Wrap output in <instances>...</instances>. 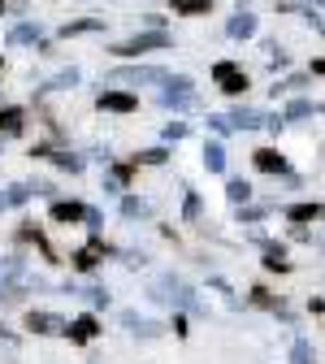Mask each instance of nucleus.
Segmentation results:
<instances>
[{"mask_svg": "<svg viewBox=\"0 0 325 364\" xmlns=\"http://www.w3.org/2000/svg\"><path fill=\"white\" fill-rule=\"evenodd\" d=\"M152 299H161V304H178V308H187V312H204V304L196 299V291L182 282V278H174V273H165V278L148 291Z\"/></svg>", "mask_w": 325, "mask_h": 364, "instance_id": "f257e3e1", "label": "nucleus"}, {"mask_svg": "<svg viewBox=\"0 0 325 364\" xmlns=\"http://www.w3.org/2000/svg\"><path fill=\"white\" fill-rule=\"evenodd\" d=\"M161 105H165V109H174V113H182V109H196V82H191L187 74L165 78V87H161Z\"/></svg>", "mask_w": 325, "mask_h": 364, "instance_id": "f03ea898", "label": "nucleus"}, {"mask_svg": "<svg viewBox=\"0 0 325 364\" xmlns=\"http://www.w3.org/2000/svg\"><path fill=\"white\" fill-rule=\"evenodd\" d=\"M169 74L161 65H122L109 74V82H126V87H148V82H165Z\"/></svg>", "mask_w": 325, "mask_h": 364, "instance_id": "7ed1b4c3", "label": "nucleus"}, {"mask_svg": "<svg viewBox=\"0 0 325 364\" xmlns=\"http://www.w3.org/2000/svg\"><path fill=\"white\" fill-rule=\"evenodd\" d=\"M169 31H144V35H134V39H126V43H117L113 53H122V57H139V53H152V48H169Z\"/></svg>", "mask_w": 325, "mask_h": 364, "instance_id": "20e7f679", "label": "nucleus"}, {"mask_svg": "<svg viewBox=\"0 0 325 364\" xmlns=\"http://www.w3.org/2000/svg\"><path fill=\"white\" fill-rule=\"evenodd\" d=\"M213 82L221 91H230V96H239V91H247V74L235 65V61H217L213 65Z\"/></svg>", "mask_w": 325, "mask_h": 364, "instance_id": "39448f33", "label": "nucleus"}, {"mask_svg": "<svg viewBox=\"0 0 325 364\" xmlns=\"http://www.w3.org/2000/svg\"><path fill=\"white\" fill-rule=\"evenodd\" d=\"M26 330L48 338V334H65V321H61L57 312H35V308H31V312H26Z\"/></svg>", "mask_w": 325, "mask_h": 364, "instance_id": "423d86ee", "label": "nucleus"}, {"mask_svg": "<svg viewBox=\"0 0 325 364\" xmlns=\"http://www.w3.org/2000/svg\"><path fill=\"white\" fill-rule=\"evenodd\" d=\"M96 334H100V321H96L91 312H82L78 321H70V326H65V338H70V343H78V347H82V343H91Z\"/></svg>", "mask_w": 325, "mask_h": 364, "instance_id": "0eeeda50", "label": "nucleus"}, {"mask_svg": "<svg viewBox=\"0 0 325 364\" xmlns=\"http://www.w3.org/2000/svg\"><path fill=\"white\" fill-rule=\"evenodd\" d=\"M96 105H100L105 113H134V109H139V100L130 96V91H100Z\"/></svg>", "mask_w": 325, "mask_h": 364, "instance_id": "6e6552de", "label": "nucleus"}, {"mask_svg": "<svg viewBox=\"0 0 325 364\" xmlns=\"http://www.w3.org/2000/svg\"><path fill=\"white\" fill-rule=\"evenodd\" d=\"M100 256H105V243H100V239H91L82 252H74V269H78V273H91V269L100 264Z\"/></svg>", "mask_w": 325, "mask_h": 364, "instance_id": "1a4fd4ad", "label": "nucleus"}, {"mask_svg": "<svg viewBox=\"0 0 325 364\" xmlns=\"http://www.w3.org/2000/svg\"><path fill=\"white\" fill-rule=\"evenodd\" d=\"M230 126H235V130H256V126H269V117L260 113V109H235V113H230Z\"/></svg>", "mask_w": 325, "mask_h": 364, "instance_id": "9d476101", "label": "nucleus"}, {"mask_svg": "<svg viewBox=\"0 0 325 364\" xmlns=\"http://www.w3.org/2000/svg\"><path fill=\"white\" fill-rule=\"evenodd\" d=\"M22 126H26V113H22L18 105L0 109V134H5V139H14V134H22Z\"/></svg>", "mask_w": 325, "mask_h": 364, "instance_id": "9b49d317", "label": "nucleus"}, {"mask_svg": "<svg viewBox=\"0 0 325 364\" xmlns=\"http://www.w3.org/2000/svg\"><path fill=\"white\" fill-rule=\"evenodd\" d=\"M122 326L134 330V334H144V338H156V334H161V326L148 321V316H139V312H122Z\"/></svg>", "mask_w": 325, "mask_h": 364, "instance_id": "f8f14e48", "label": "nucleus"}, {"mask_svg": "<svg viewBox=\"0 0 325 364\" xmlns=\"http://www.w3.org/2000/svg\"><path fill=\"white\" fill-rule=\"evenodd\" d=\"M225 31H230V39H252V35H256V18L239 9L235 18H230V26H225Z\"/></svg>", "mask_w": 325, "mask_h": 364, "instance_id": "ddd939ff", "label": "nucleus"}, {"mask_svg": "<svg viewBox=\"0 0 325 364\" xmlns=\"http://www.w3.org/2000/svg\"><path fill=\"white\" fill-rule=\"evenodd\" d=\"M82 217H87V208L74 204V200H57V204H53V221H70V225H74V221H82Z\"/></svg>", "mask_w": 325, "mask_h": 364, "instance_id": "4468645a", "label": "nucleus"}, {"mask_svg": "<svg viewBox=\"0 0 325 364\" xmlns=\"http://www.w3.org/2000/svg\"><path fill=\"white\" fill-rule=\"evenodd\" d=\"M256 169H265V173H282V169H287V161H282V152L260 148V152H256Z\"/></svg>", "mask_w": 325, "mask_h": 364, "instance_id": "2eb2a0df", "label": "nucleus"}, {"mask_svg": "<svg viewBox=\"0 0 325 364\" xmlns=\"http://www.w3.org/2000/svg\"><path fill=\"white\" fill-rule=\"evenodd\" d=\"M39 22H18L14 31H9V43H39Z\"/></svg>", "mask_w": 325, "mask_h": 364, "instance_id": "dca6fc26", "label": "nucleus"}, {"mask_svg": "<svg viewBox=\"0 0 325 364\" xmlns=\"http://www.w3.org/2000/svg\"><path fill=\"white\" fill-rule=\"evenodd\" d=\"M204 169L208 173H225V148L221 144H204Z\"/></svg>", "mask_w": 325, "mask_h": 364, "instance_id": "f3484780", "label": "nucleus"}, {"mask_svg": "<svg viewBox=\"0 0 325 364\" xmlns=\"http://www.w3.org/2000/svg\"><path fill=\"white\" fill-rule=\"evenodd\" d=\"M225 196H230V200H235V204L243 208V204L252 200V187H247V182H243V178H230V182H225Z\"/></svg>", "mask_w": 325, "mask_h": 364, "instance_id": "a211bd4d", "label": "nucleus"}, {"mask_svg": "<svg viewBox=\"0 0 325 364\" xmlns=\"http://www.w3.org/2000/svg\"><path fill=\"white\" fill-rule=\"evenodd\" d=\"M57 169H65V173H82V156H74V152H53L48 156Z\"/></svg>", "mask_w": 325, "mask_h": 364, "instance_id": "6ab92c4d", "label": "nucleus"}, {"mask_svg": "<svg viewBox=\"0 0 325 364\" xmlns=\"http://www.w3.org/2000/svg\"><path fill=\"white\" fill-rule=\"evenodd\" d=\"M87 31H105V22H100V18H87V22H65V26H61L65 39H70V35H87Z\"/></svg>", "mask_w": 325, "mask_h": 364, "instance_id": "aec40b11", "label": "nucleus"}, {"mask_svg": "<svg viewBox=\"0 0 325 364\" xmlns=\"http://www.w3.org/2000/svg\"><path fill=\"white\" fill-rule=\"evenodd\" d=\"M208 5H213V0H174V9H178V14H187V18L208 14Z\"/></svg>", "mask_w": 325, "mask_h": 364, "instance_id": "412c9836", "label": "nucleus"}, {"mask_svg": "<svg viewBox=\"0 0 325 364\" xmlns=\"http://www.w3.org/2000/svg\"><path fill=\"white\" fill-rule=\"evenodd\" d=\"M265 269H277V273H287V269H291L287 252H282V247H269V252H265Z\"/></svg>", "mask_w": 325, "mask_h": 364, "instance_id": "4be33fe9", "label": "nucleus"}, {"mask_svg": "<svg viewBox=\"0 0 325 364\" xmlns=\"http://www.w3.org/2000/svg\"><path fill=\"white\" fill-rule=\"evenodd\" d=\"M122 213L134 221V217H148L152 208H148V200H134V196H126V200H122Z\"/></svg>", "mask_w": 325, "mask_h": 364, "instance_id": "5701e85b", "label": "nucleus"}, {"mask_svg": "<svg viewBox=\"0 0 325 364\" xmlns=\"http://www.w3.org/2000/svg\"><path fill=\"white\" fill-rule=\"evenodd\" d=\"M165 156H169L165 148H148V152H139V156H134V165H161Z\"/></svg>", "mask_w": 325, "mask_h": 364, "instance_id": "b1692460", "label": "nucleus"}, {"mask_svg": "<svg viewBox=\"0 0 325 364\" xmlns=\"http://www.w3.org/2000/svg\"><path fill=\"white\" fill-rule=\"evenodd\" d=\"M26 200H31V187L14 182V187H9V196H5V204H14V208H18V204H26Z\"/></svg>", "mask_w": 325, "mask_h": 364, "instance_id": "393cba45", "label": "nucleus"}, {"mask_svg": "<svg viewBox=\"0 0 325 364\" xmlns=\"http://www.w3.org/2000/svg\"><path fill=\"white\" fill-rule=\"evenodd\" d=\"M287 217H291V221H312V217H316V204H295Z\"/></svg>", "mask_w": 325, "mask_h": 364, "instance_id": "a878e982", "label": "nucleus"}, {"mask_svg": "<svg viewBox=\"0 0 325 364\" xmlns=\"http://www.w3.org/2000/svg\"><path fill=\"white\" fill-rule=\"evenodd\" d=\"M200 208H204V204H200V196L191 191V196H187V204H182V217H187V221H196V217H200Z\"/></svg>", "mask_w": 325, "mask_h": 364, "instance_id": "bb28decb", "label": "nucleus"}, {"mask_svg": "<svg viewBox=\"0 0 325 364\" xmlns=\"http://www.w3.org/2000/svg\"><path fill=\"white\" fill-rule=\"evenodd\" d=\"M291 364H312V347H308V343H295V351H291Z\"/></svg>", "mask_w": 325, "mask_h": 364, "instance_id": "cd10ccee", "label": "nucleus"}, {"mask_svg": "<svg viewBox=\"0 0 325 364\" xmlns=\"http://www.w3.org/2000/svg\"><path fill=\"white\" fill-rule=\"evenodd\" d=\"M87 299H91V308H109V291H105V287H91Z\"/></svg>", "mask_w": 325, "mask_h": 364, "instance_id": "c85d7f7f", "label": "nucleus"}, {"mask_svg": "<svg viewBox=\"0 0 325 364\" xmlns=\"http://www.w3.org/2000/svg\"><path fill=\"white\" fill-rule=\"evenodd\" d=\"M182 134H187V122H169V126H165V139H169V144H178Z\"/></svg>", "mask_w": 325, "mask_h": 364, "instance_id": "c756f323", "label": "nucleus"}, {"mask_svg": "<svg viewBox=\"0 0 325 364\" xmlns=\"http://www.w3.org/2000/svg\"><path fill=\"white\" fill-rule=\"evenodd\" d=\"M74 82H78V70H65V74H57L48 87H74Z\"/></svg>", "mask_w": 325, "mask_h": 364, "instance_id": "7c9ffc66", "label": "nucleus"}, {"mask_svg": "<svg viewBox=\"0 0 325 364\" xmlns=\"http://www.w3.org/2000/svg\"><path fill=\"white\" fill-rule=\"evenodd\" d=\"M308 113H312V105H308V100H295V105L287 109V117H291V122H295V117H308Z\"/></svg>", "mask_w": 325, "mask_h": 364, "instance_id": "2f4dec72", "label": "nucleus"}, {"mask_svg": "<svg viewBox=\"0 0 325 364\" xmlns=\"http://www.w3.org/2000/svg\"><path fill=\"white\" fill-rule=\"evenodd\" d=\"M208 126H213V134H230V130H235L230 117H208Z\"/></svg>", "mask_w": 325, "mask_h": 364, "instance_id": "473e14b6", "label": "nucleus"}, {"mask_svg": "<svg viewBox=\"0 0 325 364\" xmlns=\"http://www.w3.org/2000/svg\"><path fill=\"white\" fill-rule=\"evenodd\" d=\"M144 26H148V31H165V18H161V14H148Z\"/></svg>", "mask_w": 325, "mask_h": 364, "instance_id": "72a5a7b5", "label": "nucleus"}, {"mask_svg": "<svg viewBox=\"0 0 325 364\" xmlns=\"http://www.w3.org/2000/svg\"><path fill=\"white\" fill-rule=\"evenodd\" d=\"M265 217V208H239V221H260Z\"/></svg>", "mask_w": 325, "mask_h": 364, "instance_id": "f704fd0d", "label": "nucleus"}, {"mask_svg": "<svg viewBox=\"0 0 325 364\" xmlns=\"http://www.w3.org/2000/svg\"><path fill=\"white\" fill-rule=\"evenodd\" d=\"M269 70L277 74V70H287V53H277V57H269Z\"/></svg>", "mask_w": 325, "mask_h": 364, "instance_id": "c9c22d12", "label": "nucleus"}, {"mask_svg": "<svg viewBox=\"0 0 325 364\" xmlns=\"http://www.w3.org/2000/svg\"><path fill=\"white\" fill-rule=\"evenodd\" d=\"M0 338H5V343H14V334H9V330H5V326H0Z\"/></svg>", "mask_w": 325, "mask_h": 364, "instance_id": "e433bc0d", "label": "nucleus"}, {"mask_svg": "<svg viewBox=\"0 0 325 364\" xmlns=\"http://www.w3.org/2000/svg\"><path fill=\"white\" fill-rule=\"evenodd\" d=\"M312 70H316V74H325V61H312Z\"/></svg>", "mask_w": 325, "mask_h": 364, "instance_id": "4c0bfd02", "label": "nucleus"}, {"mask_svg": "<svg viewBox=\"0 0 325 364\" xmlns=\"http://www.w3.org/2000/svg\"><path fill=\"white\" fill-rule=\"evenodd\" d=\"M0 208H9V204H5V196H0Z\"/></svg>", "mask_w": 325, "mask_h": 364, "instance_id": "58836bf2", "label": "nucleus"}, {"mask_svg": "<svg viewBox=\"0 0 325 364\" xmlns=\"http://www.w3.org/2000/svg\"><path fill=\"white\" fill-rule=\"evenodd\" d=\"M0 14H5V0H0Z\"/></svg>", "mask_w": 325, "mask_h": 364, "instance_id": "ea45409f", "label": "nucleus"}, {"mask_svg": "<svg viewBox=\"0 0 325 364\" xmlns=\"http://www.w3.org/2000/svg\"><path fill=\"white\" fill-rule=\"evenodd\" d=\"M91 364H105V360H91Z\"/></svg>", "mask_w": 325, "mask_h": 364, "instance_id": "a19ab883", "label": "nucleus"}, {"mask_svg": "<svg viewBox=\"0 0 325 364\" xmlns=\"http://www.w3.org/2000/svg\"><path fill=\"white\" fill-rule=\"evenodd\" d=\"M316 5H325V0H316Z\"/></svg>", "mask_w": 325, "mask_h": 364, "instance_id": "79ce46f5", "label": "nucleus"}]
</instances>
